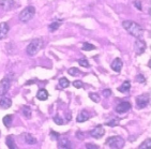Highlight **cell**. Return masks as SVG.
Listing matches in <instances>:
<instances>
[{
    "label": "cell",
    "mask_w": 151,
    "mask_h": 149,
    "mask_svg": "<svg viewBox=\"0 0 151 149\" xmlns=\"http://www.w3.org/2000/svg\"><path fill=\"white\" fill-rule=\"evenodd\" d=\"M122 26L131 35H133V37H135L137 39L142 38L144 30H142V26L138 25L137 23H135L133 21H124L122 23Z\"/></svg>",
    "instance_id": "obj_1"
},
{
    "label": "cell",
    "mask_w": 151,
    "mask_h": 149,
    "mask_svg": "<svg viewBox=\"0 0 151 149\" xmlns=\"http://www.w3.org/2000/svg\"><path fill=\"white\" fill-rule=\"evenodd\" d=\"M42 46H43V40L40 38L35 39V40H32L29 43V45L27 46L26 52L29 56H35V54L42 48Z\"/></svg>",
    "instance_id": "obj_2"
},
{
    "label": "cell",
    "mask_w": 151,
    "mask_h": 149,
    "mask_svg": "<svg viewBox=\"0 0 151 149\" xmlns=\"http://www.w3.org/2000/svg\"><path fill=\"white\" fill-rule=\"evenodd\" d=\"M35 9L33 6H27L23 11L19 13V21L22 23H27V22H29L32 19V17L35 16Z\"/></svg>",
    "instance_id": "obj_3"
},
{
    "label": "cell",
    "mask_w": 151,
    "mask_h": 149,
    "mask_svg": "<svg viewBox=\"0 0 151 149\" xmlns=\"http://www.w3.org/2000/svg\"><path fill=\"white\" fill-rule=\"evenodd\" d=\"M105 144L108 145L111 148L121 149L124 147V140L121 136H111V137H108L106 140Z\"/></svg>",
    "instance_id": "obj_4"
},
{
    "label": "cell",
    "mask_w": 151,
    "mask_h": 149,
    "mask_svg": "<svg viewBox=\"0 0 151 149\" xmlns=\"http://www.w3.org/2000/svg\"><path fill=\"white\" fill-rule=\"evenodd\" d=\"M149 102H150V96L147 94H142L136 98V104L138 108H145L149 104Z\"/></svg>",
    "instance_id": "obj_5"
},
{
    "label": "cell",
    "mask_w": 151,
    "mask_h": 149,
    "mask_svg": "<svg viewBox=\"0 0 151 149\" xmlns=\"http://www.w3.org/2000/svg\"><path fill=\"white\" fill-rule=\"evenodd\" d=\"M10 86H11V81L9 77L6 76V77L2 78V81L0 82V96H4L9 91Z\"/></svg>",
    "instance_id": "obj_6"
},
{
    "label": "cell",
    "mask_w": 151,
    "mask_h": 149,
    "mask_svg": "<svg viewBox=\"0 0 151 149\" xmlns=\"http://www.w3.org/2000/svg\"><path fill=\"white\" fill-rule=\"evenodd\" d=\"M132 105L130 102H121L116 106V112L118 114H123L131 109Z\"/></svg>",
    "instance_id": "obj_7"
},
{
    "label": "cell",
    "mask_w": 151,
    "mask_h": 149,
    "mask_svg": "<svg viewBox=\"0 0 151 149\" xmlns=\"http://www.w3.org/2000/svg\"><path fill=\"white\" fill-rule=\"evenodd\" d=\"M105 134V130L102 126H98L90 131V135L94 138H101Z\"/></svg>",
    "instance_id": "obj_8"
},
{
    "label": "cell",
    "mask_w": 151,
    "mask_h": 149,
    "mask_svg": "<svg viewBox=\"0 0 151 149\" xmlns=\"http://www.w3.org/2000/svg\"><path fill=\"white\" fill-rule=\"evenodd\" d=\"M146 50V43L142 40H136L134 43V50L136 52L137 55H140L145 52Z\"/></svg>",
    "instance_id": "obj_9"
},
{
    "label": "cell",
    "mask_w": 151,
    "mask_h": 149,
    "mask_svg": "<svg viewBox=\"0 0 151 149\" xmlns=\"http://www.w3.org/2000/svg\"><path fill=\"white\" fill-rule=\"evenodd\" d=\"M58 147L59 148H63V149L72 148V143H71L70 140L67 137H62V138H60V140L58 138Z\"/></svg>",
    "instance_id": "obj_10"
},
{
    "label": "cell",
    "mask_w": 151,
    "mask_h": 149,
    "mask_svg": "<svg viewBox=\"0 0 151 149\" xmlns=\"http://www.w3.org/2000/svg\"><path fill=\"white\" fill-rule=\"evenodd\" d=\"M11 105H12L11 99L2 96V98L0 99V107L3 108V109H8L9 107H11Z\"/></svg>",
    "instance_id": "obj_11"
},
{
    "label": "cell",
    "mask_w": 151,
    "mask_h": 149,
    "mask_svg": "<svg viewBox=\"0 0 151 149\" xmlns=\"http://www.w3.org/2000/svg\"><path fill=\"white\" fill-rule=\"evenodd\" d=\"M122 66H123V63H122L121 59L116 58L113 61V63H111V69H113L115 72H120L122 69Z\"/></svg>",
    "instance_id": "obj_12"
},
{
    "label": "cell",
    "mask_w": 151,
    "mask_h": 149,
    "mask_svg": "<svg viewBox=\"0 0 151 149\" xmlns=\"http://www.w3.org/2000/svg\"><path fill=\"white\" fill-rule=\"evenodd\" d=\"M0 6L4 10H11L14 6V0H0Z\"/></svg>",
    "instance_id": "obj_13"
},
{
    "label": "cell",
    "mask_w": 151,
    "mask_h": 149,
    "mask_svg": "<svg viewBox=\"0 0 151 149\" xmlns=\"http://www.w3.org/2000/svg\"><path fill=\"white\" fill-rule=\"evenodd\" d=\"M8 31H9V26H8V24L6 23L0 24V40L6 38Z\"/></svg>",
    "instance_id": "obj_14"
},
{
    "label": "cell",
    "mask_w": 151,
    "mask_h": 149,
    "mask_svg": "<svg viewBox=\"0 0 151 149\" xmlns=\"http://www.w3.org/2000/svg\"><path fill=\"white\" fill-rule=\"evenodd\" d=\"M23 138L24 140L26 142L27 144H29V145H33V144H37V138L33 137L31 134H29V133H25V134H23Z\"/></svg>",
    "instance_id": "obj_15"
},
{
    "label": "cell",
    "mask_w": 151,
    "mask_h": 149,
    "mask_svg": "<svg viewBox=\"0 0 151 149\" xmlns=\"http://www.w3.org/2000/svg\"><path fill=\"white\" fill-rule=\"evenodd\" d=\"M89 115H88V113L86 111H83V112H81L78 114V116H77V122H85V121H87L88 119H89Z\"/></svg>",
    "instance_id": "obj_16"
},
{
    "label": "cell",
    "mask_w": 151,
    "mask_h": 149,
    "mask_svg": "<svg viewBox=\"0 0 151 149\" xmlns=\"http://www.w3.org/2000/svg\"><path fill=\"white\" fill-rule=\"evenodd\" d=\"M37 98L41 101H45V100L48 99V91L45 90V89H41L37 94Z\"/></svg>",
    "instance_id": "obj_17"
},
{
    "label": "cell",
    "mask_w": 151,
    "mask_h": 149,
    "mask_svg": "<svg viewBox=\"0 0 151 149\" xmlns=\"http://www.w3.org/2000/svg\"><path fill=\"white\" fill-rule=\"evenodd\" d=\"M6 144L9 148H12V149L17 148V147H16V144H15V142H14V137H13V136H8L6 140Z\"/></svg>",
    "instance_id": "obj_18"
},
{
    "label": "cell",
    "mask_w": 151,
    "mask_h": 149,
    "mask_svg": "<svg viewBox=\"0 0 151 149\" xmlns=\"http://www.w3.org/2000/svg\"><path fill=\"white\" fill-rule=\"evenodd\" d=\"M130 88H131V84H130V82L125 81V82L121 85V87L118 88V90H119L120 92H129Z\"/></svg>",
    "instance_id": "obj_19"
},
{
    "label": "cell",
    "mask_w": 151,
    "mask_h": 149,
    "mask_svg": "<svg viewBox=\"0 0 151 149\" xmlns=\"http://www.w3.org/2000/svg\"><path fill=\"white\" fill-rule=\"evenodd\" d=\"M2 122L6 128L11 127V125H12V116L11 115H6V116H4L2 119Z\"/></svg>",
    "instance_id": "obj_20"
},
{
    "label": "cell",
    "mask_w": 151,
    "mask_h": 149,
    "mask_svg": "<svg viewBox=\"0 0 151 149\" xmlns=\"http://www.w3.org/2000/svg\"><path fill=\"white\" fill-rule=\"evenodd\" d=\"M138 148L139 149H150L151 148V140L150 138H147L144 143L140 144V146L138 147Z\"/></svg>",
    "instance_id": "obj_21"
},
{
    "label": "cell",
    "mask_w": 151,
    "mask_h": 149,
    "mask_svg": "<svg viewBox=\"0 0 151 149\" xmlns=\"http://www.w3.org/2000/svg\"><path fill=\"white\" fill-rule=\"evenodd\" d=\"M59 86H60L61 88H67L70 86V82H69L65 77H62V78L59 79Z\"/></svg>",
    "instance_id": "obj_22"
},
{
    "label": "cell",
    "mask_w": 151,
    "mask_h": 149,
    "mask_svg": "<svg viewBox=\"0 0 151 149\" xmlns=\"http://www.w3.org/2000/svg\"><path fill=\"white\" fill-rule=\"evenodd\" d=\"M83 50H96V46L94 45H92V44L90 43H83Z\"/></svg>",
    "instance_id": "obj_23"
},
{
    "label": "cell",
    "mask_w": 151,
    "mask_h": 149,
    "mask_svg": "<svg viewBox=\"0 0 151 149\" xmlns=\"http://www.w3.org/2000/svg\"><path fill=\"white\" fill-rule=\"evenodd\" d=\"M89 98H90L91 100H92L93 102H96V103H98V102H100V100H101V98H100V96L98 94H89Z\"/></svg>",
    "instance_id": "obj_24"
},
{
    "label": "cell",
    "mask_w": 151,
    "mask_h": 149,
    "mask_svg": "<svg viewBox=\"0 0 151 149\" xmlns=\"http://www.w3.org/2000/svg\"><path fill=\"white\" fill-rule=\"evenodd\" d=\"M78 63L79 66H81V67H85V68H88L90 64H89V62H88V60L86 58H81L78 60Z\"/></svg>",
    "instance_id": "obj_25"
},
{
    "label": "cell",
    "mask_w": 151,
    "mask_h": 149,
    "mask_svg": "<svg viewBox=\"0 0 151 149\" xmlns=\"http://www.w3.org/2000/svg\"><path fill=\"white\" fill-rule=\"evenodd\" d=\"M68 72H69V74H71V75H73V76H75V75H77V74L81 73V71H79L78 69H76V68H71Z\"/></svg>",
    "instance_id": "obj_26"
},
{
    "label": "cell",
    "mask_w": 151,
    "mask_h": 149,
    "mask_svg": "<svg viewBox=\"0 0 151 149\" xmlns=\"http://www.w3.org/2000/svg\"><path fill=\"white\" fill-rule=\"evenodd\" d=\"M23 114L25 115V117H27V118L31 117V111H30V108L24 107L23 108Z\"/></svg>",
    "instance_id": "obj_27"
},
{
    "label": "cell",
    "mask_w": 151,
    "mask_h": 149,
    "mask_svg": "<svg viewBox=\"0 0 151 149\" xmlns=\"http://www.w3.org/2000/svg\"><path fill=\"white\" fill-rule=\"evenodd\" d=\"M59 26H60V23H52L50 25V31H55V30H57L59 28Z\"/></svg>",
    "instance_id": "obj_28"
},
{
    "label": "cell",
    "mask_w": 151,
    "mask_h": 149,
    "mask_svg": "<svg viewBox=\"0 0 151 149\" xmlns=\"http://www.w3.org/2000/svg\"><path fill=\"white\" fill-rule=\"evenodd\" d=\"M54 121H55V123H57V125H63V120H62V118L59 116V115H56L55 117H54Z\"/></svg>",
    "instance_id": "obj_29"
},
{
    "label": "cell",
    "mask_w": 151,
    "mask_h": 149,
    "mask_svg": "<svg viewBox=\"0 0 151 149\" xmlns=\"http://www.w3.org/2000/svg\"><path fill=\"white\" fill-rule=\"evenodd\" d=\"M83 82L81 81H75V82H73V86L75 88H83Z\"/></svg>",
    "instance_id": "obj_30"
},
{
    "label": "cell",
    "mask_w": 151,
    "mask_h": 149,
    "mask_svg": "<svg viewBox=\"0 0 151 149\" xmlns=\"http://www.w3.org/2000/svg\"><path fill=\"white\" fill-rule=\"evenodd\" d=\"M50 136H52V140H58V137H60V135L58 133H56V132H50Z\"/></svg>",
    "instance_id": "obj_31"
},
{
    "label": "cell",
    "mask_w": 151,
    "mask_h": 149,
    "mask_svg": "<svg viewBox=\"0 0 151 149\" xmlns=\"http://www.w3.org/2000/svg\"><path fill=\"white\" fill-rule=\"evenodd\" d=\"M118 123H119V119H113V121H111V122H107L106 125H107V126L113 127V126H117Z\"/></svg>",
    "instance_id": "obj_32"
},
{
    "label": "cell",
    "mask_w": 151,
    "mask_h": 149,
    "mask_svg": "<svg viewBox=\"0 0 151 149\" xmlns=\"http://www.w3.org/2000/svg\"><path fill=\"white\" fill-rule=\"evenodd\" d=\"M111 94V90H109V89H106V90L103 91V96H104L105 98H108Z\"/></svg>",
    "instance_id": "obj_33"
},
{
    "label": "cell",
    "mask_w": 151,
    "mask_h": 149,
    "mask_svg": "<svg viewBox=\"0 0 151 149\" xmlns=\"http://www.w3.org/2000/svg\"><path fill=\"white\" fill-rule=\"evenodd\" d=\"M136 81H137V82L144 83V82L146 81V79H145V77H144L142 75H137V76H136Z\"/></svg>",
    "instance_id": "obj_34"
},
{
    "label": "cell",
    "mask_w": 151,
    "mask_h": 149,
    "mask_svg": "<svg viewBox=\"0 0 151 149\" xmlns=\"http://www.w3.org/2000/svg\"><path fill=\"white\" fill-rule=\"evenodd\" d=\"M86 148L98 149V148H99V146H96V145H93V144H87V145H86Z\"/></svg>",
    "instance_id": "obj_35"
},
{
    "label": "cell",
    "mask_w": 151,
    "mask_h": 149,
    "mask_svg": "<svg viewBox=\"0 0 151 149\" xmlns=\"http://www.w3.org/2000/svg\"><path fill=\"white\" fill-rule=\"evenodd\" d=\"M134 6H136V8H137L138 10H139V11L142 10V4H140L139 1H134Z\"/></svg>",
    "instance_id": "obj_36"
}]
</instances>
